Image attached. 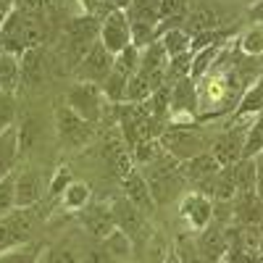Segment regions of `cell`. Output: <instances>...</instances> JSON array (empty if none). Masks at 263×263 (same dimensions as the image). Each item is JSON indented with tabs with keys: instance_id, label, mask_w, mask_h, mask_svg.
I'll return each instance as SVG.
<instances>
[{
	"instance_id": "35",
	"label": "cell",
	"mask_w": 263,
	"mask_h": 263,
	"mask_svg": "<svg viewBox=\"0 0 263 263\" xmlns=\"http://www.w3.org/2000/svg\"><path fill=\"white\" fill-rule=\"evenodd\" d=\"M190 69H192V53H184V55H174V58H168L166 84H174V82H179V79H187V77H190Z\"/></svg>"
},
{
	"instance_id": "28",
	"label": "cell",
	"mask_w": 263,
	"mask_h": 263,
	"mask_svg": "<svg viewBox=\"0 0 263 263\" xmlns=\"http://www.w3.org/2000/svg\"><path fill=\"white\" fill-rule=\"evenodd\" d=\"M100 242H103V248L108 250V255H111L114 260H126L132 255V237L126 232H121L119 227L108 237H103Z\"/></svg>"
},
{
	"instance_id": "43",
	"label": "cell",
	"mask_w": 263,
	"mask_h": 263,
	"mask_svg": "<svg viewBox=\"0 0 263 263\" xmlns=\"http://www.w3.org/2000/svg\"><path fill=\"white\" fill-rule=\"evenodd\" d=\"M174 250L179 253L182 263H205L203 255H200V248H197L192 239H187V237H182V239H179V245L174 248Z\"/></svg>"
},
{
	"instance_id": "6",
	"label": "cell",
	"mask_w": 263,
	"mask_h": 263,
	"mask_svg": "<svg viewBox=\"0 0 263 263\" xmlns=\"http://www.w3.org/2000/svg\"><path fill=\"white\" fill-rule=\"evenodd\" d=\"M103 48L111 50L114 55H119L124 48L132 45V27H129V18L121 8H114L111 13H105L100 21V37Z\"/></svg>"
},
{
	"instance_id": "25",
	"label": "cell",
	"mask_w": 263,
	"mask_h": 263,
	"mask_svg": "<svg viewBox=\"0 0 263 263\" xmlns=\"http://www.w3.org/2000/svg\"><path fill=\"white\" fill-rule=\"evenodd\" d=\"M158 40H161V45H163V50H166L168 58L190 53V45H192V34H190L187 29H182V27H171V29H166Z\"/></svg>"
},
{
	"instance_id": "41",
	"label": "cell",
	"mask_w": 263,
	"mask_h": 263,
	"mask_svg": "<svg viewBox=\"0 0 263 263\" xmlns=\"http://www.w3.org/2000/svg\"><path fill=\"white\" fill-rule=\"evenodd\" d=\"M239 45H242V53L248 55H260L263 53V27H253L242 34L239 40Z\"/></svg>"
},
{
	"instance_id": "50",
	"label": "cell",
	"mask_w": 263,
	"mask_h": 263,
	"mask_svg": "<svg viewBox=\"0 0 263 263\" xmlns=\"http://www.w3.org/2000/svg\"><path fill=\"white\" fill-rule=\"evenodd\" d=\"M255 250H258V255L263 258V229H260V234H258V248H255Z\"/></svg>"
},
{
	"instance_id": "49",
	"label": "cell",
	"mask_w": 263,
	"mask_h": 263,
	"mask_svg": "<svg viewBox=\"0 0 263 263\" xmlns=\"http://www.w3.org/2000/svg\"><path fill=\"white\" fill-rule=\"evenodd\" d=\"M111 3H114V8H121V11H126L132 0H111Z\"/></svg>"
},
{
	"instance_id": "13",
	"label": "cell",
	"mask_w": 263,
	"mask_h": 263,
	"mask_svg": "<svg viewBox=\"0 0 263 263\" xmlns=\"http://www.w3.org/2000/svg\"><path fill=\"white\" fill-rule=\"evenodd\" d=\"M16 187V208H34L42 197V179L32 166H24L13 174Z\"/></svg>"
},
{
	"instance_id": "22",
	"label": "cell",
	"mask_w": 263,
	"mask_h": 263,
	"mask_svg": "<svg viewBox=\"0 0 263 263\" xmlns=\"http://www.w3.org/2000/svg\"><path fill=\"white\" fill-rule=\"evenodd\" d=\"M129 77H132V74H126L124 69H119V66L114 63L111 74H108V77L103 79V84H100L103 98H105L108 103H114V105L124 103V98H126V82H129Z\"/></svg>"
},
{
	"instance_id": "10",
	"label": "cell",
	"mask_w": 263,
	"mask_h": 263,
	"mask_svg": "<svg viewBox=\"0 0 263 263\" xmlns=\"http://www.w3.org/2000/svg\"><path fill=\"white\" fill-rule=\"evenodd\" d=\"M166 69H168V55H166V50L161 45V40L150 42V45H145L140 50V69L137 71L145 74L156 90L161 84H166Z\"/></svg>"
},
{
	"instance_id": "9",
	"label": "cell",
	"mask_w": 263,
	"mask_h": 263,
	"mask_svg": "<svg viewBox=\"0 0 263 263\" xmlns=\"http://www.w3.org/2000/svg\"><path fill=\"white\" fill-rule=\"evenodd\" d=\"M179 216L187 221L190 229L203 232L205 227L213 224V203L203 192H190L179 200Z\"/></svg>"
},
{
	"instance_id": "20",
	"label": "cell",
	"mask_w": 263,
	"mask_h": 263,
	"mask_svg": "<svg viewBox=\"0 0 263 263\" xmlns=\"http://www.w3.org/2000/svg\"><path fill=\"white\" fill-rule=\"evenodd\" d=\"M124 13L129 18V24H153V27H158L163 21L158 0H132Z\"/></svg>"
},
{
	"instance_id": "26",
	"label": "cell",
	"mask_w": 263,
	"mask_h": 263,
	"mask_svg": "<svg viewBox=\"0 0 263 263\" xmlns=\"http://www.w3.org/2000/svg\"><path fill=\"white\" fill-rule=\"evenodd\" d=\"M258 114H263V77H258V82L242 95V100L237 105V119H248Z\"/></svg>"
},
{
	"instance_id": "17",
	"label": "cell",
	"mask_w": 263,
	"mask_h": 263,
	"mask_svg": "<svg viewBox=\"0 0 263 263\" xmlns=\"http://www.w3.org/2000/svg\"><path fill=\"white\" fill-rule=\"evenodd\" d=\"M111 216H114V224H116L121 232H126L129 237H137V234L145 229V221H142L145 213L137 211L135 205L126 200V197L111 205Z\"/></svg>"
},
{
	"instance_id": "30",
	"label": "cell",
	"mask_w": 263,
	"mask_h": 263,
	"mask_svg": "<svg viewBox=\"0 0 263 263\" xmlns=\"http://www.w3.org/2000/svg\"><path fill=\"white\" fill-rule=\"evenodd\" d=\"M163 153L166 150L161 147V140H140L132 147V161H135V166H150V163H156Z\"/></svg>"
},
{
	"instance_id": "3",
	"label": "cell",
	"mask_w": 263,
	"mask_h": 263,
	"mask_svg": "<svg viewBox=\"0 0 263 263\" xmlns=\"http://www.w3.org/2000/svg\"><path fill=\"white\" fill-rule=\"evenodd\" d=\"M95 124L84 121L82 116H77L69 105H58L55 108V132H58V140L66 150H82L90 145L92 135H95Z\"/></svg>"
},
{
	"instance_id": "36",
	"label": "cell",
	"mask_w": 263,
	"mask_h": 263,
	"mask_svg": "<svg viewBox=\"0 0 263 263\" xmlns=\"http://www.w3.org/2000/svg\"><path fill=\"white\" fill-rule=\"evenodd\" d=\"M216 53H218V42L216 45H211V48H203L200 53H192V69H190V79H203L205 77V71L211 69V61L216 58Z\"/></svg>"
},
{
	"instance_id": "42",
	"label": "cell",
	"mask_w": 263,
	"mask_h": 263,
	"mask_svg": "<svg viewBox=\"0 0 263 263\" xmlns=\"http://www.w3.org/2000/svg\"><path fill=\"white\" fill-rule=\"evenodd\" d=\"M71 182H74L71 168H69V166H58V168H55V174H53V179H50V197L61 200V195L66 192V187H69Z\"/></svg>"
},
{
	"instance_id": "19",
	"label": "cell",
	"mask_w": 263,
	"mask_h": 263,
	"mask_svg": "<svg viewBox=\"0 0 263 263\" xmlns=\"http://www.w3.org/2000/svg\"><path fill=\"white\" fill-rule=\"evenodd\" d=\"M18 153H21V142H18V129L11 126L0 135V179L13 174V166L18 161Z\"/></svg>"
},
{
	"instance_id": "24",
	"label": "cell",
	"mask_w": 263,
	"mask_h": 263,
	"mask_svg": "<svg viewBox=\"0 0 263 263\" xmlns=\"http://www.w3.org/2000/svg\"><path fill=\"white\" fill-rule=\"evenodd\" d=\"M18 63H21V84L24 87H32L42 79V50L40 48H29L18 55Z\"/></svg>"
},
{
	"instance_id": "5",
	"label": "cell",
	"mask_w": 263,
	"mask_h": 263,
	"mask_svg": "<svg viewBox=\"0 0 263 263\" xmlns=\"http://www.w3.org/2000/svg\"><path fill=\"white\" fill-rule=\"evenodd\" d=\"M34 216L32 208H16L8 216L0 218V250H8L16 245H27L32 239Z\"/></svg>"
},
{
	"instance_id": "47",
	"label": "cell",
	"mask_w": 263,
	"mask_h": 263,
	"mask_svg": "<svg viewBox=\"0 0 263 263\" xmlns=\"http://www.w3.org/2000/svg\"><path fill=\"white\" fill-rule=\"evenodd\" d=\"M255 195H258V200L263 203V166L258 168V179H255Z\"/></svg>"
},
{
	"instance_id": "31",
	"label": "cell",
	"mask_w": 263,
	"mask_h": 263,
	"mask_svg": "<svg viewBox=\"0 0 263 263\" xmlns=\"http://www.w3.org/2000/svg\"><path fill=\"white\" fill-rule=\"evenodd\" d=\"M40 255H42V248L27 242V245L0 250V263H40Z\"/></svg>"
},
{
	"instance_id": "40",
	"label": "cell",
	"mask_w": 263,
	"mask_h": 263,
	"mask_svg": "<svg viewBox=\"0 0 263 263\" xmlns=\"http://www.w3.org/2000/svg\"><path fill=\"white\" fill-rule=\"evenodd\" d=\"M16 119V98L11 92H0V135L13 126Z\"/></svg>"
},
{
	"instance_id": "29",
	"label": "cell",
	"mask_w": 263,
	"mask_h": 263,
	"mask_svg": "<svg viewBox=\"0 0 263 263\" xmlns=\"http://www.w3.org/2000/svg\"><path fill=\"white\" fill-rule=\"evenodd\" d=\"M263 153V114L253 116L248 132H245V145H242V158H258Z\"/></svg>"
},
{
	"instance_id": "18",
	"label": "cell",
	"mask_w": 263,
	"mask_h": 263,
	"mask_svg": "<svg viewBox=\"0 0 263 263\" xmlns=\"http://www.w3.org/2000/svg\"><path fill=\"white\" fill-rule=\"evenodd\" d=\"M197 248H200V255L205 263H216V260H224V255L229 253L227 245V237L221 229H216L213 224L203 229V237L197 239Z\"/></svg>"
},
{
	"instance_id": "27",
	"label": "cell",
	"mask_w": 263,
	"mask_h": 263,
	"mask_svg": "<svg viewBox=\"0 0 263 263\" xmlns=\"http://www.w3.org/2000/svg\"><path fill=\"white\" fill-rule=\"evenodd\" d=\"M90 184H84V182H71L69 187H66V192L61 195V203L66 211H84L87 205H90Z\"/></svg>"
},
{
	"instance_id": "1",
	"label": "cell",
	"mask_w": 263,
	"mask_h": 263,
	"mask_svg": "<svg viewBox=\"0 0 263 263\" xmlns=\"http://www.w3.org/2000/svg\"><path fill=\"white\" fill-rule=\"evenodd\" d=\"M42 42V24L40 18L24 11L11 8L3 27H0V53L21 55L29 48H40Z\"/></svg>"
},
{
	"instance_id": "38",
	"label": "cell",
	"mask_w": 263,
	"mask_h": 263,
	"mask_svg": "<svg viewBox=\"0 0 263 263\" xmlns=\"http://www.w3.org/2000/svg\"><path fill=\"white\" fill-rule=\"evenodd\" d=\"M161 6V24L158 27H166L171 21H182L187 16V0H158Z\"/></svg>"
},
{
	"instance_id": "39",
	"label": "cell",
	"mask_w": 263,
	"mask_h": 263,
	"mask_svg": "<svg viewBox=\"0 0 263 263\" xmlns=\"http://www.w3.org/2000/svg\"><path fill=\"white\" fill-rule=\"evenodd\" d=\"M16 211V187H13V174L0 179V218Z\"/></svg>"
},
{
	"instance_id": "12",
	"label": "cell",
	"mask_w": 263,
	"mask_h": 263,
	"mask_svg": "<svg viewBox=\"0 0 263 263\" xmlns=\"http://www.w3.org/2000/svg\"><path fill=\"white\" fill-rule=\"evenodd\" d=\"M171 87V119L177 124L182 116L192 119L197 114V87H195V79H179L168 84Z\"/></svg>"
},
{
	"instance_id": "14",
	"label": "cell",
	"mask_w": 263,
	"mask_h": 263,
	"mask_svg": "<svg viewBox=\"0 0 263 263\" xmlns=\"http://www.w3.org/2000/svg\"><path fill=\"white\" fill-rule=\"evenodd\" d=\"M242 145H245V135L237 137V129H229L224 135H218L211 142V156L221 163V166H234L239 158H242Z\"/></svg>"
},
{
	"instance_id": "21",
	"label": "cell",
	"mask_w": 263,
	"mask_h": 263,
	"mask_svg": "<svg viewBox=\"0 0 263 263\" xmlns=\"http://www.w3.org/2000/svg\"><path fill=\"white\" fill-rule=\"evenodd\" d=\"M21 87V63L13 53H0V92H16Z\"/></svg>"
},
{
	"instance_id": "7",
	"label": "cell",
	"mask_w": 263,
	"mask_h": 263,
	"mask_svg": "<svg viewBox=\"0 0 263 263\" xmlns=\"http://www.w3.org/2000/svg\"><path fill=\"white\" fill-rule=\"evenodd\" d=\"M98 37H100V21H98V16L82 13V16H77V18L69 21L66 40H69V48H71L77 63H79V61L87 55V50H90L95 42H98Z\"/></svg>"
},
{
	"instance_id": "44",
	"label": "cell",
	"mask_w": 263,
	"mask_h": 263,
	"mask_svg": "<svg viewBox=\"0 0 263 263\" xmlns=\"http://www.w3.org/2000/svg\"><path fill=\"white\" fill-rule=\"evenodd\" d=\"M82 263H114V258L108 255V250L103 248V242H95V245H90V248L82 253Z\"/></svg>"
},
{
	"instance_id": "11",
	"label": "cell",
	"mask_w": 263,
	"mask_h": 263,
	"mask_svg": "<svg viewBox=\"0 0 263 263\" xmlns=\"http://www.w3.org/2000/svg\"><path fill=\"white\" fill-rule=\"evenodd\" d=\"M121 184H124V197L137 211H142V213H153V211H156L158 203H156V197H153V190H150L147 179L142 177V171L137 166L121 179Z\"/></svg>"
},
{
	"instance_id": "16",
	"label": "cell",
	"mask_w": 263,
	"mask_h": 263,
	"mask_svg": "<svg viewBox=\"0 0 263 263\" xmlns=\"http://www.w3.org/2000/svg\"><path fill=\"white\" fill-rule=\"evenodd\" d=\"M82 227H84V232L90 234V237H95L98 242L103 237H108L114 229H116V224H114V216H111V208H105V205H90V211H82Z\"/></svg>"
},
{
	"instance_id": "46",
	"label": "cell",
	"mask_w": 263,
	"mask_h": 263,
	"mask_svg": "<svg viewBox=\"0 0 263 263\" xmlns=\"http://www.w3.org/2000/svg\"><path fill=\"white\" fill-rule=\"evenodd\" d=\"M37 6H40V0H13V8L16 11H24V13H32Z\"/></svg>"
},
{
	"instance_id": "4",
	"label": "cell",
	"mask_w": 263,
	"mask_h": 263,
	"mask_svg": "<svg viewBox=\"0 0 263 263\" xmlns=\"http://www.w3.org/2000/svg\"><path fill=\"white\" fill-rule=\"evenodd\" d=\"M103 103H108V100L103 98L100 84H92V82H77L66 92V105L90 124H98L103 119Z\"/></svg>"
},
{
	"instance_id": "48",
	"label": "cell",
	"mask_w": 263,
	"mask_h": 263,
	"mask_svg": "<svg viewBox=\"0 0 263 263\" xmlns=\"http://www.w3.org/2000/svg\"><path fill=\"white\" fill-rule=\"evenodd\" d=\"M163 263H182V258H179V253H177V250H174V248H171V250H168V255H166V260H163Z\"/></svg>"
},
{
	"instance_id": "33",
	"label": "cell",
	"mask_w": 263,
	"mask_h": 263,
	"mask_svg": "<svg viewBox=\"0 0 263 263\" xmlns=\"http://www.w3.org/2000/svg\"><path fill=\"white\" fill-rule=\"evenodd\" d=\"M168 242L161 232H150L145 237V263H163L168 255Z\"/></svg>"
},
{
	"instance_id": "15",
	"label": "cell",
	"mask_w": 263,
	"mask_h": 263,
	"mask_svg": "<svg viewBox=\"0 0 263 263\" xmlns=\"http://www.w3.org/2000/svg\"><path fill=\"white\" fill-rule=\"evenodd\" d=\"M179 171H182V177L190 179V182H205V184H211L213 177L221 171V163H218L211 153H200V156H195L190 161H182Z\"/></svg>"
},
{
	"instance_id": "34",
	"label": "cell",
	"mask_w": 263,
	"mask_h": 263,
	"mask_svg": "<svg viewBox=\"0 0 263 263\" xmlns=\"http://www.w3.org/2000/svg\"><path fill=\"white\" fill-rule=\"evenodd\" d=\"M45 263H82V253L71 242H58L45 250V258H40Z\"/></svg>"
},
{
	"instance_id": "45",
	"label": "cell",
	"mask_w": 263,
	"mask_h": 263,
	"mask_svg": "<svg viewBox=\"0 0 263 263\" xmlns=\"http://www.w3.org/2000/svg\"><path fill=\"white\" fill-rule=\"evenodd\" d=\"M79 6H82V13H87V16H95L100 6H105L108 13L114 11V3H111V0H79Z\"/></svg>"
},
{
	"instance_id": "2",
	"label": "cell",
	"mask_w": 263,
	"mask_h": 263,
	"mask_svg": "<svg viewBox=\"0 0 263 263\" xmlns=\"http://www.w3.org/2000/svg\"><path fill=\"white\" fill-rule=\"evenodd\" d=\"M158 140H161V147L179 163L200 156V153H208V140L203 137V132H197L192 126L174 124V126L163 129V135Z\"/></svg>"
},
{
	"instance_id": "23",
	"label": "cell",
	"mask_w": 263,
	"mask_h": 263,
	"mask_svg": "<svg viewBox=\"0 0 263 263\" xmlns=\"http://www.w3.org/2000/svg\"><path fill=\"white\" fill-rule=\"evenodd\" d=\"M211 195L218 203H232L237 200V179H234V166H221V171L211 182Z\"/></svg>"
},
{
	"instance_id": "8",
	"label": "cell",
	"mask_w": 263,
	"mask_h": 263,
	"mask_svg": "<svg viewBox=\"0 0 263 263\" xmlns=\"http://www.w3.org/2000/svg\"><path fill=\"white\" fill-rule=\"evenodd\" d=\"M114 58H116V55H114L111 50H105V48H103V42L98 40L95 45L87 50V55L77 63L74 74H77L79 82L103 84V79L111 74V69H114Z\"/></svg>"
},
{
	"instance_id": "32",
	"label": "cell",
	"mask_w": 263,
	"mask_h": 263,
	"mask_svg": "<svg viewBox=\"0 0 263 263\" xmlns=\"http://www.w3.org/2000/svg\"><path fill=\"white\" fill-rule=\"evenodd\" d=\"M153 90H156V87L150 84V79L145 74L135 71L129 77V82H126V98H124V103H145L153 95Z\"/></svg>"
},
{
	"instance_id": "37",
	"label": "cell",
	"mask_w": 263,
	"mask_h": 263,
	"mask_svg": "<svg viewBox=\"0 0 263 263\" xmlns=\"http://www.w3.org/2000/svg\"><path fill=\"white\" fill-rule=\"evenodd\" d=\"M216 24H218V18H216V13L213 11H208V8H195L192 13H190V18H187V32H211V29H216Z\"/></svg>"
}]
</instances>
